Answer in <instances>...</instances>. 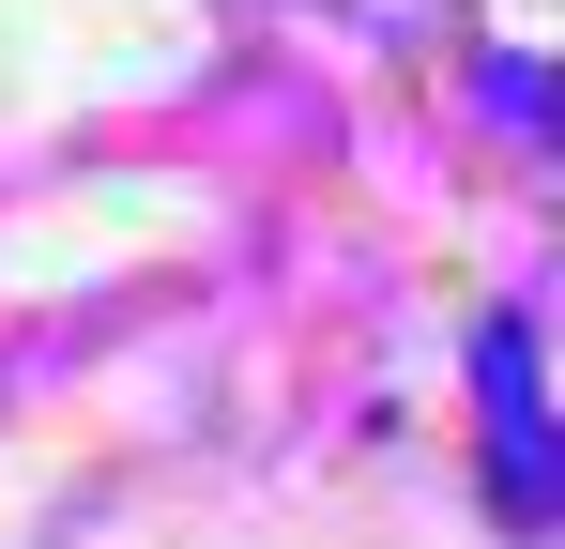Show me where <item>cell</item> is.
Returning <instances> with one entry per match:
<instances>
[{"instance_id": "obj_1", "label": "cell", "mask_w": 565, "mask_h": 549, "mask_svg": "<svg viewBox=\"0 0 565 549\" xmlns=\"http://www.w3.org/2000/svg\"><path fill=\"white\" fill-rule=\"evenodd\" d=\"M473 366H489V412H504V504H535L551 473H535V352H520V321H489Z\"/></svg>"}]
</instances>
